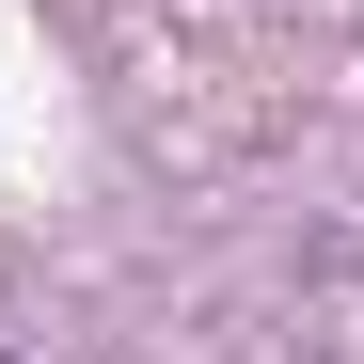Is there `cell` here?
Instances as JSON below:
<instances>
[]
</instances>
